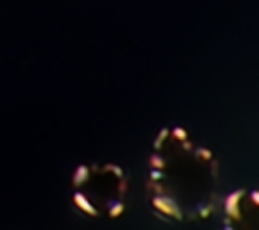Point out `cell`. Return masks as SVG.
I'll use <instances>...</instances> for the list:
<instances>
[{"instance_id":"3957f363","label":"cell","mask_w":259,"mask_h":230,"mask_svg":"<svg viewBox=\"0 0 259 230\" xmlns=\"http://www.w3.org/2000/svg\"><path fill=\"white\" fill-rule=\"evenodd\" d=\"M73 203H75V205L79 207L81 212L90 214V216H94V218L98 216V210H96V205H94V203L90 201V197H88V195H83L81 191H77V193L73 195Z\"/></svg>"},{"instance_id":"6da1fadb","label":"cell","mask_w":259,"mask_h":230,"mask_svg":"<svg viewBox=\"0 0 259 230\" xmlns=\"http://www.w3.org/2000/svg\"><path fill=\"white\" fill-rule=\"evenodd\" d=\"M152 205L156 207V210L164 216H170V218H175V220H183V212H181V207L179 203L172 199V197H166V195H156L152 199Z\"/></svg>"},{"instance_id":"7a4b0ae2","label":"cell","mask_w":259,"mask_h":230,"mask_svg":"<svg viewBox=\"0 0 259 230\" xmlns=\"http://www.w3.org/2000/svg\"><path fill=\"white\" fill-rule=\"evenodd\" d=\"M245 195V189H236V191H230L224 199V212L230 220H239L241 218V199Z\"/></svg>"},{"instance_id":"4fadbf2b","label":"cell","mask_w":259,"mask_h":230,"mask_svg":"<svg viewBox=\"0 0 259 230\" xmlns=\"http://www.w3.org/2000/svg\"><path fill=\"white\" fill-rule=\"evenodd\" d=\"M224 230H234V228H232V226H230V224L226 222V226H224Z\"/></svg>"},{"instance_id":"8992f818","label":"cell","mask_w":259,"mask_h":230,"mask_svg":"<svg viewBox=\"0 0 259 230\" xmlns=\"http://www.w3.org/2000/svg\"><path fill=\"white\" fill-rule=\"evenodd\" d=\"M122 214H124V203L118 201V199L110 201V210H108V216H110V218H118Z\"/></svg>"},{"instance_id":"5b68a950","label":"cell","mask_w":259,"mask_h":230,"mask_svg":"<svg viewBox=\"0 0 259 230\" xmlns=\"http://www.w3.org/2000/svg\"><path fill=\"white\" fill-rule=\"evenodd\" d=\"M166 164H168V160L162 156V152H160V150H158V152H154L152 156H149V168L164 170V168H166Z\"/></svg>"},{"instance_id":"30bf717a","label":"cell","mask_w":259,"mask_h":230,"mask_svg":"<svg viewBox=\"0 0 259 230\" xmlns=\"http://www.w3.org/2000/svg\"><path fill=\"white\" fill-rule=\"evenodd\" d=\"M166 178V172L164 170H158V168H152L149 170V180L156 182V180H164Z\"/></svg>"},{"instance_id":"277c9868","label":"cell","mask_w":259,"mask_h":230,"mask_svg":"<svg viewBox=\"0 0 259 230\" xmlns=\"http://www.w3.org/2000/svg\"><path fill=\"white\" fill-rule=\"evenodd\" d=\"M90 166H85V164H81V166H77L75 168V172H73V185L75 187H83L85 182L90 180Z\"/></svg>"},{"instance_id":"8fae6325","label":"cell","mask_w":259,"mask_h":230,"mask_svg":"<svg viewBox=\"0 0 259 230\" xmlns=\"http://www.w3.org/2000/svg\"><path fill=\"white\" fill-rule=\"evenodd\" d=\"M197 214H199V218H209V214H211V205H205V203H199L197 205Z\"/></svg>"},{"instance_id":"ba28073f","label":"cell","mask_w":259,"mask_h":230,"mask_svg":"<svg viewBox=\"0 0 259 230\" xmlns=\"http://www.w3.org/2000/svg\"><path fill=\"white\" fill-rule=\"evenodd\" d=\"M104 170H106V172H112V174H114V176H118V178H122V176H124L122 168H120V166H116V164H106V166H104Z\"/></svg>"},{"instance_id":"9c48e42d","label":"cell","mask_w":259,"mask_h":230,"mask_svg":"<svg viewBox=\"0 0 259 230\" xmlns=\"http://www.w3.org/2000/svg\"><path fill=\"white\" fill-rule=\"evenodd\" d=\"M170 135L175 137V139H179V141H183V139H189V133H187L183 127H175V129H170Z\"/></svg>"},{"instance_id":"52a82bcc","label":"cell","mask_w":259,"mask_h":230,"mask_svg":"<svg viewBox=\"0 0 259 230\" xmlns=\"http://www.w3.org/2000/svg\"><path fill=\"white\" fill-rule=\"evenodd\" d=\"M193 154H195V158H199V160H205V162H209V160L213 158V154H211L207 148H197V150H193Z\"/></svg>"},{"instance_id":"7c38bea8","label":"cell","mask_w":259,"mask_h":230,"mask_svg":"<svg viewBox=\"0 0 259 230\" xmlns=\"http://www.w3.org/2000/svg\"><path fill=\"white\" fill-rule=\"evenodd\" d=\"M249 195H251V201H253L255 205H259V191H251Z\"/></svg>"}]
</instances>
